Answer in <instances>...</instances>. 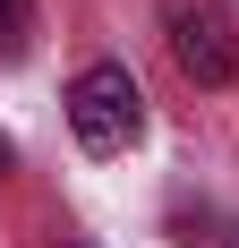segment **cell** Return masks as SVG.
<instances>
[{
	"label": "cell",
	"instance_id": "6da1fadb",
	"mask_svg": "<svg viewBox=\"0 0 239 248\" xmlns=\"http://www.w3.org/2000/svg\"><path fill=\"white\" fill-rule=\"evenodd\" d=\"M69 128H77L86 154H128V146L145 137V94H137V77L120 69V60L77 69V86H69Z\"/></svg>",
	"mask_w": 239,
	"mask_h": 248
},
{
	"label": "cell",
	"instance_id": "7a4b0ae2",
	"mask_svg": "<svg viewBox=\"0 0 239 248\" xmlns=\"http://www.w3.org/2000/svg\"><path fill=\"white\" fill-rule=\"evenodd\" d=\"M163 43L179 60V77H196V86H231L239 77V34H231L222 0H163Z\"/></svg>",
	"mask_w": 239,
	"mask_h": 248
},
{
	"label": "cell",
	"instance_id": "3957f363",
	"mask_svg": "<svg viewBox=\"0 0 239 248\" xmlns=\"http://www.w3.org/2000/svg\"><path fill=\"white\" fill-rule=\"evenodd\" d=\"M26 26H34V9H26V0H0V60L26 51Z\"/></svg>",
	"mask_w": 239,
	"mask_h": 248
},
{
	"label": "cell",
	"instance_id": "277c9868",
	"mask_svg": "<svg viewBox=\"0 0 239 248\" xmlns=\"http://www.w3.org/2000/svg\"><path fill=\"white\" fill-rule=\"evenodd\" d=\"M0 163H9V137H0Z\"/></svg>",
	"mask_w": 239,
	"mask_h": 248
}]
</instances>
